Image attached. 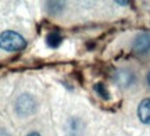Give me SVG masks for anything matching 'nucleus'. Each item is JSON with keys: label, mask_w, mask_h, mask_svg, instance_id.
Segmentation results:
<instances>
[{"label": "nucleus", "mask_w": 150, "mask_h": 136, "mask_svg": "<svg viewBox=\"0 0 150 136\" xmlns=\"http://www.w3.org/2000/svg\"><path fill=\"white\" fill-rule=\"evenodd\" d=\"M0 46L6 51H18L25 49L27 42L22 35L14 31H4L0 35Z\"/></svg>", "instance_id": "nucleus-1"}, {"label": "nucleus", "mask_w": 150, "mask_h": 136, "mask_svg": "<svg viewBox=\"0 0 150 136\" xmlns=\"http://www.w3.org/2000/svg\"><path fill=\"white\" fill-rule=\"evenodd\" d=\"M35 100L31 94H28V93H24L21 94L20 97L17 99V103H16V110L17 113L22 117H25V115H29V114H33V111H35Z\"/></svg>", "instance_id": "nucleus-2"}, {"label": "nucleus", "mask_w": 150, "mask_h": 136, "mask_svg": "<svg viewBox=\"0 0 150 136\" xmlns=\"http://www.w3.org/2000/svg\"><path fill=\"white\" fill-rule=\"evenodd\" d=\"M112 81L121 87H128L135 81L134 74L128 70H117L112 75Z\"/></svg>", "instance_id": "nucleus-3"}, {"label": "nucleus", "mask_w": 150, "mask_h": 136, "mask_svg": "<svg viewBox=\"0 0 150 136\" xmlns=\"http://www.w3.org/2000/svg\"><path fill=\"white\" fill-rule=\"evenodd\" d=\"M132 49L135 53L138 54H145L150 50V35L149 33H140L136 36V39L134 40Z\"/></svg>", "instance_id": "nucleus-4"}, {"label": "nucleus", "mask_w": 150, "mask_h": 136, "mask_svg": "<svg viewBox=\"0 0 150 136\" xmlns=\"http://www.w3.org/2000/svg\"><path fill=\"white\" fill-rule=\"evenodd\" d=\"M138 117L143 124L150 125V99H145L140 101L138 107Z\"/></svg>", "instance_id": "nucleus-5"}, {"label": "nucleus", "mask_w": 150, "mask_h": 136, "mask_svg": "<svg viewBox=\"0 0 150 136\" xmlns=\"http://www.w3.org/2000/svg\"><path fill=\"white\" fill-rule=\"evenodd\" d=\"M61 42H63V38H61V35H60L57 31L49 33L47 39H46V43H47V46H49V47H52V49H57L60 44H61Z\"/></svg>", "instance_id": "nucleus-6"}, {"label": "nucleus", "mask_w": 150, "mask_h": 136, "mask_svg": "<svg viewBox=\"0 0 150 136\" xmlns=\"http://www.w3.org/2000/svg\"><path fill=\"white\" fill-rule=\"evenodd\" d=\"M93 89H95V92H96L102 99H104V100L110 99V96H108V90L106 89V86H104V83H103V82H99V83H96Z\"/></svg>", "instance_id": "nucleus-7"}, {"label": "nucleus", "mask_w": 150, "mask_h": 136, "mask_svg": "<svg viewBox=\"0 0 150 136\" xmlns=\"http://www.w3.org/2000/svg\"><path fill=\"white\" fill-rule=\"evenodd\" d=\"M115 3H117V4H129L128 1H118V0L115 1Z\"/></svg>", "instance_id": "nucleus-8"}, {"label": "nucleus", "mask_w": 150, "mask_h": 136, "mask_svg": "<svg viewBox=\"0 0 150 136\" xmlns=\"http://www.w3.org/2000/svg\"><path fill=\"white\" fill-rule=\"evenodd\" d=\"M28 136H40V135H39V133H36V132H33V133H29Z\"/></svg>", "instance_id": "nucleus-9"}, {"label": "nucleus", "mask_w": 150, "mask_h": 136, "mask_svg": "<svg viewBox=\"0 0 150 136\" xmlns=\"http://www.w3.org/2000/svg\"><path fill=\"white\" fill-rule=\"evenodd\" d=\"M147 83L150 85V71H149V74H147Z\"/></svg>", "instance_id": "nucleus-10"}]
</instances>
